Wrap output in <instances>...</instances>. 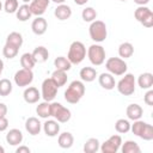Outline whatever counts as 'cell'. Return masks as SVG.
Masks as SVG:
<instances>
[{
    "instance_id": "6da1fadb",
    "label": "cell",
    "mask_w": 153,
    "mask_h": 153,
    "mask_svg": "<svg viewBox=\"0 0 153 153\" xmlns=\"http://www.w3.org/2000/svg\"><path fill=\"white\" fill-rule=\"evenodd\" d=\"M85 91L86 88L81 80H73L65 91V100L69 104H76L84 97Z\"/></svg>"
},
{
    "instance_id": "7a4b0ae2",
    "label": "cell",
    "mask_w": 153,
    "mask_h": 153,
    "mask_svg": "<svg viewBox=\"0 0 153 153\" xmlns=\"http://www.w3.org/2000/svg\"><path fill=\"white\" fill-rule=\"evenodd\" d=\"M130 130L134 135L137 137L145 140V141H151L153 140V127L152 124L143 122L141 120L134 121L133 124H130Z\"/></svg>"
},
{
    "instance_id": "3957f363",
    "label": "cell",
    "mask_w": 153,
    "mask_h": 153,
    "mask_svg": "<svg viewBox=\"0 0 153 153\" xmlns=\"http://www.w3.org/2000/svg\"><path fill=\"white\" fill-rule=\"evenodd\" d=\"M85 57H86V48L84 43L80 41L72 42L67 54V59L69 60V62L72 65H79L84 61Z\"/></svg>"
},
{
    "instance_id": "277c9868",
    "label": "cell",
    "mask_w": 153,
    "mask_h": 153,
    "mask_svg": "<svg viewBox=\"0 0 153 153\" xmlns=\"http://www.w3.org/2000/svg\"><path fill=\"white\" fill-rule=\"evenodd\" d=\"M88 35L91 37V39L96 43H102L106 39L108 36V29L104 22L102 20H93L90 24L88 27Z\"/></svg>"
},
{
    "instance_id": "5b68a950",
    "label": "cell",
    "mask_w": 153,
    "mask_h": 153,
    "mask_svg": "<svg viewBox=\"0 0 153 153\" xmlns=\"http://www.w3.org/2000/svg\"><path fill=\"white\" fill-rule=\"evenodd\" d=\"M124 76L116 84L117 91L122 96H131L135 92V86H136V80L131 73H124Z\"/></svg>"
},
{
    "instance_id": "8992f818",
    "label": "cell",
    "mask_w": 153,
    "mask_h": 153,
    "mask_svg": "<svg viewBox=\"0 0 153 153\" xmlns=\"http://www.w3.org/2000/svg\"><path fill=\"white\" fill-rule=\"evenodd\" d=\"M50 116L54 117V120H56L59 123H66L71 120L72 114L71 110L63 106L61 103L53 102L50 103Z\"/></svg>"
},
{
    "instance_id": "52a82bcc",
    "label": "cell",
    "mask_w": 153,
    "mask_h": 153,
    "mask_svg": "<svg viewBox=\"0 0 153 153\" xmlns=\"http://www.w3.org/2000/svg\"><path fill=\"white\" fill-rule=\"evenodd\" d=\"M86 53H87V57H88L90 62L93 66H100V65L104 63V61H105V49L100 44H98V43L91 44Z\"/></svg>"
},
{
    "instance_id": "ba28073f",
    "label": "cell",
    "mask_w": 153,
    "mask_h": 153,
    "mask_svg": "<svg viewBox=\"0 0 153 153\" xmlns=\"http://www.w3.org/2000/svg\"><path fill=\"white\" fill-rule=\"evenodd\" d=\"M105 68L112 75H123L127 72L128 65L121 57H110L105 61Z\"/></svg>"
},
{
    "instance_id": "9c48e42d",
    "label": "cell",
    "mask_w": 153,
    "mask_h": 153,
    "mask_svg": "<svg viewBox=\"0 0 153 153\" xmlns=\"http://www.w3.org/2000/svg\"><path fill=\"white\" fill-rule=\"evenodd\" d=\"M135 19L145 27L153 26V12L147 6H139L134 12Z\"/></svg>"
},
{
    "instance_id": "30bf717a",
    "label": "cell",
    "mask_w": 153,
    "mask_h": 153,
    "mask_svg": "<svg viewBox=\"0 0 153 153\" xmlns=\"http://www.w3.org/2000/svg\"><path fill=\"white\" fill-rule=\"evenodd\" d=\"M57 85L53 81L51 78H47L42 82V91H41V97L45 102H53L57 94Z\"/></svg>"
},
{
    "instance_id": "8fae6325",
    "label": "cell",
    "mask_w": 153,
    "mask_h": 153,
    "mask_svg": "<svg viewBox=\"0 0 153 153\" xmlns=\"http://www.w3.org/2000/svg\"><path fill=\"white\" fill-rule=\"evenodd\" d=\"M13 80H14V84L17 86H19V87H26V86H29L33 81V72H32V69L22 68V69L17 71L14 73Z\"/></svg>"
},
{
    "instance_id": "7c38bea8",
    "label": "cell",
    "mask_w": 153,
    "mask_h": 153,
    "mask_svg": "<svg viewBox=\"0 0 153 153\" xmlns=\"http://www.w3.org/2000/svg\"><path fill=\"white\" fill-rule=\"evenodd\" d=\"M122 145V137L120 135H111L106 141H104L99 149L102 151V153H116L120 147Z\"/></svg>"
},
{
    "instance_id": "4fadbf2b",
    "label": "cell",
    "mask_w": 153,
    "mask_h": 153,
    "mask_svg": "<svg viewBox=\"0 0 153 153\" xmlns=\"http://www.w3.org/2000/svg\"><path fill=\"white\" fill-rule=\"evenodd\" d=\"M49 4H50V0H31V2L29 4V7L31 13L38 17L47 11Z\"/></svg>"
},
{
    "instance_id": "5bb4252c",
    "label": "cell",
    "mask_w": 153,
    "mask_h": 153,
    "mask_svg": "<svg viewBox=\"0 0 153 153\" xmlns=\"http://www.w3.org/2000/svg\"><path fill=\"white\" fill-rule=\"evenodd\" d=\"M42 128H43V131L47 136H50V137H54V136H57L60 134V124L56 120H48L42 124Z\"/></svg>"
},
{
    "instance_id": "9a60e30c",
    "label": "cell",
    "mask_w": 153,
    "mask_h": 153,
    "mask_svg": "<svg viewBox=\"0 0 153 153\" xmlns=\"http://www.w3.org/2000/svg\"><path fill=\"white\" fill-rule=\"evenodd\" d=\"M47 29H48V23H47V20H45L42 16L36 17V18L32 20V23H31V30H32V32H33L35 35H37V36L44 35L45 31H47Z\"/></svg>"
},
{
    "instance_id": "2e32d148",
    "label": "cell",
    "mask_w": 153,
    "mask_h": 153,
    "mask_svg": "<svg viewBox=\"0 0 153 153\" xmlns=\"http://www.w3.org/2000/svg\"><path fill=\"white\" fill-rule=\"evenodd\" d=\"M25 129L32 136L38 135L42 130V123L39 122V120L37 117H29L25 121Z\"/></svg>"
},
{
    "instance_id": "e0dca14e",
    "label": "cell",
    "mask_w": 153,
    "mask_h": 153,
    "mask_svg": "<svg viewBox=\"0 0 153 153\" xmlns=\"http://www.w3.org/2000/svg\"><path fill=\"white\" fill-rule=\"evenodd\" d=\"M23 98L27 104H35L39 100L41 92L33 86H27L23 92Z\"/></svg>"
},
{
    "instance_id": "ac0fdd59",
    "label": "cell",
    "mask_w": 153,
    "mask_h": 153,
    "mask_svg": "<svg viewBox=\"0 0 153 153\" xmlns=\"http://www.w3.org/2000/svg\"><path fill=\"white\" fill-rule=\"evenodd\" d=\"M23 133L17 129V128H13V129H10L6 134V142L11 146H18L19 143L23 142Z\"/></svg>"
},
{
    "instance_id": "d6986e66",
    "label": "cell",
    "mask_w": 153,
    "mask_h": 153,
    "mask_svg": "<svg viewBox=\"0 0 153 153\" xmlns=\"http://www.w3.org/2000/svg\"><path fill=\"white\" fill-rule=\"evenodd\" d=\"M98 82H99V85L104 88V90H112V88H115V86H116V81H115V78H114V75L111 74V73H102L99 76H98Z\"/></svg>"
},
{
    "instance_id": "ffe728a7",
    "label": "cell",
    "mask_w": 153,
    "mask_h": 153,
    "mask_svg": "<svg viewBox=\"0 0 153 153\" xmlns=\"http://www.w3.org/2000/svg\"><path fill=\"white\" fill-rule=\"evenodd\" d=\"M54 16L56 17V19H59L61 22L67 20L72 16V8L68 5H66V4H60L54 10Z\"/></svg>"
},
{
    "instance_id": "44dd1931",
    "label": "cell",
    "mask_w": 153,
    "mask_h": 153,
    "mask_svg": "<svg viewBox=\"0 0 153 153\" xmlns=\"http://www.w3.org/2000/svg\"><path fill=\"white\" fill-rule=\"evenodd\" d=\"M126 114H127V117L128 120H131V121H136V120H140L142 114H143V110L141 108V105L136 104V103H133V104H129L126 109Z\"/></svg>"
},
{
    "instance_id": "7402d4cb",
    "label": "cell",
    "mask_w": 153,
    "mask_h": 153,
    "mask_svg": "<svg viewBox=\"0 0 153 153\" xmlns=\"http://www.w3.org/2000/svg\"><path fill=\"white\" fill-rule=\"evenodd\" d=\"M57 143L61 148L63 149H67V148H71L74 143V136L72 133L69 131H63L61 134H59V137H57Z\"/></svg>"
},
{
    "instance_id": "603a6c76",
    "label": "cell",
    "mask_w": 153,
    "mask_h": 153,
    "mask_svg": "<svg viewBox=\"0 0 153 153\" xmlns=\"http://www.w3.org/2000/svg\"><path fill=\"white\" fill-rule=\"evenodd\" d=\"M31 54H32V57L35 59L36 63H43V62H45V61L48 60V57H49V51H48V49H47L45 47H43V45L36 47Z\"/></svg>"
},
{
    "instance_id": "cb8c5ba5",
    "label": "cell",
    "mask_w": 153,
    "mask_h": 153,
    "mask_svg": "<svg viewBox=\"0 0 153 153\" xmlns=\"http://www.w3.org/2000/svg\"><path fill=\"white\" fill-rule=\"evenodd\" d=\"M79 76H80L81 81L92 82L97 78V71L93 67H82L79 72Z\"/></svg>"
},
{
    "instance_id": "d4e9b609",
    "label": "cell",
    "mask_w": 153,
    "mask_h": 153,
    "mask_svg": "<svg viewBox=\"0 0 153 153\" xmlns=\"http://www.w3.org/2000/svg\"><path fill=\"white\" fill-rule=\"evenodd\" d=\"M137 85L142 88V90H148L153 86V74L149 72L142 73L139 75L137 78Z\"/></svg>"
},
{
    "instance_id": "484cf974",
    "label": "cell",
    "mask_w": 153,
    "mask_h": 153,
    "mask_svg": "<svg viewBox=\"0 0 153 153\" xmlns=\"http://www.w3.org/2000/svg\"><path fill=\"white\" fill-rule=\"evenodd\" d=\"M134 54V47L130 42H123L118 47V55L121 59H129Z\"/></svg>"
},
{
    "instance_id": "4316f807",
    "label": "cell",
    "mask_w": 153,
    "mask_h": 153,
    "mask_svg": "<svg viewBox=\"0 0 153 153\" xmlns=\"http://www.w3.org/2000/svg\"><path fill=\"white\" fill-rule=\"evenodd\" d=\"M31 16H32V13H31V11H30L29 4H23V5H20V6L18 7L17 12H16V17H17V19L20 20V22H26V20H29V19L31 18Z\"/></svg>"
},
{
    "instance_id": "83f0119b",
    "label": "cell",
    "mask_w": 153,
    "mask_h": 153,
    "mask_svg": "<svg viewBox=\"0 0 153 153\" xmlns=\"http://www.w3.org/2000/svg\"><path fill=\"white\" fill-rule=\"evenodd\" d=\"M50 78H51L53 81L57 85V87L65 86L66 82H67V79H68L67 72H65V71H59V69H55V71L51 73V76H50Z\"/></svg>"
},
{
    "instance_id": "f1b7e54d",
    "label": "cell",
    "mask_w": 153,
    "mask_h": 153,
    "mask_svg": "<svg viewBox=\"0 0 153 153\" xmlns=\"http://www.w3.org/2000/svg\"><path fill=\"white\" fill-rule=\"evenodd\" d=\"M99 147H100L99 140L97 137H90L84 143L82 149H84L85 153H96L97 151H99Z\"/></svg>"
},
{
    "instance_id": "f546056e",
    "label": "cell",
    "mask_w": 153,
    "mask_h": 153,
    "mask_svg": "<svg viewBox=\"0 0 153 153\" xmlns=\"http://www.w3.org/2000/svg\"><path fill=\"white\" fill-rule=\"evenodd\" d=\"M120 148H121L122 153H140L141 152L140 146L133 140H127V141H124V143L122 142Z\"/></svg>"
},
{
    "instance_id": "4dcf8cb0",
    "label": "cell",
    "mask_w": 153,
    "mask_h": 153,
    "mask_svg": "<svg viewBox=\"0 0 153 153\" xmlns=\"http://www.w3.org/2000/svg\"><path fill=\"white\" fill-rule=\"evenodd\" d=\"M23 42H24V39H23L22 33L17 32V31H13V32H11V33L7 35L6 43H10V44H12V45H14V47H17V48L20 49L22 45H23Z\"/></svg>"
},
{
    "instance_id": "1f68e13d",
    "label": "cell",
    "mask_w": 153,
    "mask_h": 153,
    "mask_svg": "<svg viewBox=\"0 0 153 153\" xmlns=\"http://www.w3.org/2000/svg\"><path fill=\"white\" fill-rule=\"evenodd\" d=\"M54 66H55V69H59V71H65V72H68L71 68H72V63L69 62V60L65 56H59L54 60Z\"/></svg>"
},
{
    "instance_id": "d6a6232c",
    "label": "cell",
    "mask_w": 153,
    "mask_h": 153,
    "mask_svg": "<svg viewBox=\"0 0 153 153\" xmlns=\"http://www.w3.org/2000/svg\"><path fill=\"white\" fill-rule=\"evenodd\" d=\"M36 114L41 118H48L50 117V102H42L36 106Z\"/></svg>"
},
{
    "instance_id": "836d02e7",
    "label": "cell",
    "mask_w": 153,
    "mask_h": 153,
    "mask_svg": "<svg viewBox=\"0 0 153 153\" xmlns=\"http://www.w3.org/2000/svg\"><path fill=\"white\" fill-rule=\"evenodd\" d=\"M20 65L25 69H32L36 65V61L32 57V54L31 53H24L20 56Z\"/></svg>"
},
{
    "instance_id": "e575fe53",
    "label": "cell",
    "mask_w": 153,
    "mask_h": 153,
    "mask_svg": "<svg viewBox=\"0 0 153 153\" xmlns=\"http://www.w3.org/2000/svg\"><path fill=\"white\" fill-rule=\"evenodd\" d=\"M98 13L97 11L93 8V7H85L81 12V18L84 22H87V23H91L93 20H96Z\"/></svg>"
},
{
    "instance_id": "d590c367",
    "label": "cell",
    "mask_w": 153,
    "mask_h": 153,
    "mask_svg": "<svg viewBox=\"0 0 153 153\" xmlns=\"http://www.w3.org/2000/svg\"><path fill=\"white\" fill-rule=\"evenodd\" d=\"M18 51H19V48H17L10 43H5V45L2 48V55L8 60L16 57L18 55Z\"/></svg>"
},
{
    "instance_id": "8d00e7d4",
    "label": "cell",
    "mask_w": 153,
    "mask_h": 153,
    "mask_svg": "<svg viewBox=\"0 0 153 153\" xmlns=\"http://www.w3.org/2000/svg\"><path fill=\"white\" fill-rule=\"evenodd\" d=\"M115 130L120 134H126L130 130V123L128 120H124V118H120L116 121L115 123Z\"/></svg>"
},
{
    "instance_id": "74e56055",
    "label": "cell",
    "mask_w": 153,
    "mask_h": 153,
    "mask_svg": "<svg viewBox=\"0 0 153 153\" xmlns=\"http://www.w3.org/2000/svg\"><path fill=\"white\" fill-rule=\"evenodd\" d=\"M13 90V86H12V82L4 78V79H0V96L1 97H6L8 96Z\"/></svg>"
},
{
    "instance_id": "f35d334b",
    "label": "cell",
    "mask_w": 153,
    "mask_h": 153,
    "mask_svg": "<svg viewBox=\"0 0 153 153\" xmlns=\"http://www.w3.org/2000/svg\"><path fill=\"white\" fill-rule=\"evenodd\" d=\"M19 7L18 0H5V4L2 5V8L6 13H16Z\"/></svg>"
},
{
    "instance_id": "ab89813d",
    "label": "cell",
    "mask_w": 153,
    "mask_h": 153,
    "mask_svg": "<svg viewBox=\"0 0 153 153\" xmlns=\"http://www.w3.org/2000/svg\"><path fill=\"white\" fill-rule=\"evenodd\" d=\"M143 102H145L147 105L153 106V90L148 88V91H147V92L145 93V96H143Z\"/></svg>"
},
{
    "instance_id": "60d3db41",
    "label": "cell",
    "mask_w": 153,
    "mask_h": 153,
    "mask_svg": "<svg viewBox=\"0 0 153 153\" xmlns=\"http://www.w3.org/2000/svg\"><path fill=\"white\" fill-rule=\"evenodd\" d=\"M8 128V120L6 118V116H1L0 117V131H5Z\"/></svg>"
},
{
    "instance_id": "b9f144b4",
    "label": "cell",
    "mask_w": 153,
    "mask_h": 153,
    "mask_svg": "<svg viewBox=\"0 0 153 153\" xmlns=\"http://www.w3.org/2000/svg\"><path fill=\"white\" fill-rule=\"evenodd\" d=\"M30 148L27 146H19L17 149H16V153H30Z\"/></svg>"
},
{
    "instance_id": "7bdbcfd3",
    "label": "cell",
    "mask_w": 153,
    "mask_h": 153,
    "mask_svg": "<svg viewBox=\"0 0 153 153\" xmlns=\"http://www.w3.org/2000/svg\"><path fill=\"white\" fill-rule=\"evenodd\" d=\"M7 115V106L5 103H0V117Z\"/></svg>"
},
{
    "instance_id": "ee69618b",
    "label": "cell",
    "mask_w": 153,
    "mask_h": 153,
    "mask_svg": "<svg viewBox=\"0 0 153 153\" xmlns=\"http://www.w3.org/2000/svg\"><path fill=\"white\" fill-rule=\"evenodd\" d=\"M134 2L139 6H146L149 2V0H134Z\"/></svg>"
},
{
    "instance_id": "f6af8a7d",
    "label": "cell",
    "mask_w": 153,
    "mask_h": 153,
    "mask_svg": "<svg viewBox=\"0 0 153 153\" xmlns=\"http://www.w3.org/2000/svg\"><path fill=\"white\" fill-rule=\"evenodd\" d=\"M87 1H88V0H74V2H75L76 5H79V6H84Z\"/></svg>"
},
{
    "instance_id": "bcb514c9",
    "label": "cell",
    "mask_w": 153,
    "mask_h": 153,
    "mask_svg": "<svg viewBox=\"0 0 153 153\" xmlns=\"http://www.w3.org/2000/svg\"><path fill=\"white\" fill-rule=\"evenodd\" d=\"M2 71H4V61L0 59V76H1V73H2Z\"/></svg>"
},
{
    "instance_id": "7dc6e473",
    "label": "cell",
    "mask_w": 153,
    "mask_h": 153,
    "mask_svg": "<svg viewBox=\"0 0 153 153\" xmlns=\"http://www.w3.org/2000/svg\"><path fill=\"white\" fill-rule=\"evenodd\" d=\"M50 1H53V2H55V4H57V5H60V4H65L66 0H50Z\"/></svg>"
},
{
    "instance_id": "c3c4849f",
    "label": "cell",
    "mask_w": 153,
    "mask_h": 153,
    "mask_svg": "<svg viewBox=\"0 0 153 153\" xmlns=\"http://www.w3.org/2000/svg\"><path fill=\"white\" fill-rule=\"evenodd\" d=\"M0 153H5V148L2 146H0Z\"/></svg>"
},
{
    "instance_id": "681fc988",
    "label": "cell",
    "mask_w": 153,
    "mask_h": 153,
    "mask_svg": "<svg viewBox=\"0 0 153 153\" xmlns=\"http://www.w3.org/2000/svg\"><path fill=\"white\" fill-rule=\"evenodd\" d=\"M24 4H27V2H31V0H22Z\"/></svg>"
},
{
    "instance_id": "f907efd6",
    "label": "cell",
    "mask_w": 153,
    "mask_h": 153,
    "mask_svg": "<svg viewBox=\"0 0 153 153\" xmlns=\"http://www.w3.org/2000/svg\"><path fill=\"white\" fill-rule=\"evenodd\" d=\"M1 10H2V2L0 1V11H1Z\"/></svg>"
},
{
    "instance_id": "816d5d0a",
    "label": "cell",
    "mask_w": 153,
    "mask_h": 153,
    "mask_svg": "<svg viewBox=\"0 0 153 153\" xmlns=\"http://www.w3.org/2000/svg\"><path fill=\"white\" fill-rule=\"evenodd\" d=\"M121 1H127V0H121Z\"/></svg>"
}]
</instances>
